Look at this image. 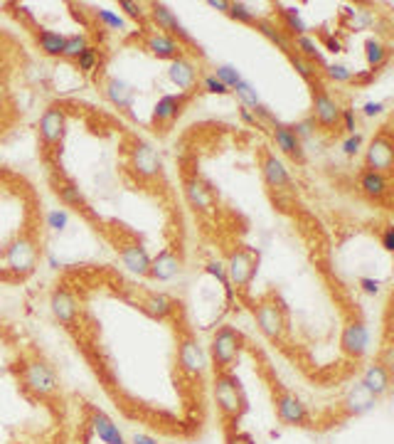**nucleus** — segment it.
<instances>
[{"label":"nucleus","instance_id":"35","mask_svg":"<svg viewBox=\"0 0 394 444\" xmlns=\"http://www.w3.org/2000/svg\"><path fill=\"white\" fill-rule=\"evenodd\" d=\"M234 92H237V97L242 99V104L247 109H256L259 106V97H256V89L249 84V81H244V79H239L237 84H234Z\"/></svg>","mask_w":394,"mask_h":444},{"label":"nucleus","instance_id":"49","mask_svg":"<svg viewBox=\"0 0 394 444\" xmlns=\"http://www.w3.org/2000/svg\"><path fill=\"white\" fill-rule=\"evenodd\" d=\"M49 225H52L54 230H62L67 225V215H65V212H60V210H54L52 215H49Z\"/></svg>","mask_w":394,"mask_h":444},{"label":"nucleus","instance_id":"10","mask_svg":"<svg viewBox=\"0 0 394 444\" xmlns=\"http://www.w3.org/2000/svg\"><path fill=\"white\" fill-rule=\"evenodd\" d=\"M368 346H370V331L365 324H350L345 331H343L340 348L345 356L362 358L368 353Z\"/></svg>","mask_w":394,"mask_h":444},{"label":"nucleus","instance_id":"47","mask_svg":"<svg viewBox=\"0 0 394 444\" xmlns=\"http://www.w3.org/2000/svg\"><path fill=\"white\" fill-rule=\"evenodd\" d=\"M360 146H362V136L360 134H352L350 138L345 141V146H343V148H345L347 156H355V153L360 151Z\"/></svg>","mask_w":394,"mask_h":444},{"label":"nucleus","instance_id":"40","mask_svg":"<svg viewBox=\"0 0 394 444\" xmlns=\"http://www.w3.org/2000/svg\"><path fill=\"white\" fill-rule=\"evenodd\" d=\"M81 72H94L99 67V49L97 47H87L84 52L79 54V60H76Z\"/></svg>","mask_w":394,"mask_h":444},{"label":"nucleus","instance_id":"33","mask_svg":"<svg viewBox=\"0 0 394 444\" xmlns=\"http://www.w3.org/2000/svg\"><path fill=\"white\" fill-rule=\"evenodd\" d=\"M291 45H296V54H301L303 60L313 62V65L318 62L320 65V52H318V45H315L313 38H308V35H298V38H293Z\"/></svg>","mask_w":394,"mask_h":444},{"label":"nucleus","instance_id":"39","mask_svg":"<svg viewBox=\"0 0 394 444\" xmlns=\"http://www.w3.org/2000/svg\"><path fill=\"white\" fill-rule=\"evenodd\" d=\"M387 60V47H384L379 40H370L368 42V62L370 67H379Z\"/></svg>","mask_w":394,"mask_h":444},{"label":"nucleus","instance_id":"27","mask_svg":"<svg viewBox=\"0 0 394 444\" xmlns=\"http://www.w3.org/2000/svg\"><path fill=\"white\" fill-rule=\"evenodd\" d=\"M35 40H38L40 49H42L44 54H49V57H62V49H65V42H67L65 35H57L52 33V30L38 27V30H35Z\"/></svg>","mask_w":394,"mask_h":444},{"label":"nucleus","instance_id":"3","mask_svg":"<svg viewBox=\"0 0 394 444\" xmlns=\"http://www.w3.org/2000/svg\"><path fill=\"white\" fill-rule=\"evenodd\" d=\"M239 348H242V333L229 326L220 328L212 338V360L217 370H227L237 360Z\"/></svg>","mask_w":394,"mask_h":444},{"label":"nucleus","instance_id":"30","mask_svg":"<svg viewBox=\"0 0 394 444\" xmlns=\"http://www.w3.org/2000/svg\"><path fill=\"white\" fill-rule=\"evenodd\" d=\"M131 87L126 84V81L121 79H108L106 81V97L111 99V104L119 109H129L131 104Z\"/></svg>","mask_w":394,"mask_h":444},{"label":"nucleus","instance_id":"38","mask_svg":"<svg viewBox=\"0 0 394 444\" xmlns=\"http://www.w3.org/2000/svg\"><path fill=\"white\" fill-rule=\"evenodd\" d=\"M227 15H232L234 20H239V22H244V25H254L259 17L254 15V13L249 10L244 3H229V10H227Z\"/></svg>","mask_w":394,"mask_h":444},{"label":"nucleus","instance_id":"2","mask_svg":"<svg viewBox=\"0 0 394 444\" xmlns=\"http://www.w3.org/2000/svg\"><path fill=\"white\" fill-rule=\"evenodd\" d=\"M20 378L25 390H30L38 397H52L54 393L60 390V383H57V375L42 360H27L20 370Z\"/></svg>","mask_w":394,"mask_h":444},{"label":"nucleus","instance_id":"45","mask_svg":"<svg viewBox=\"0 0 394 444\" xmlns=\"http://www.w3.org/2000/svg\"><path fill=\"white\" fill-rule=\"evenodd\" d=\"M97 17L101 22H106L111 30H119V27H124V20H121L119 15H114L111 10H97Z\"/></svg>","mask_w":394,"mask_h":444},{"label":"nucleus","instance_id":"24","mask_svg":"<svg viewBox=\"0 0 394 444\" xmlns=\"http://www.w3.org/2000/svg\"><path fill=\"white\" fill-rule=\"evenodd\" d=\"M185 193H188V200L192 203L197 210L207 212L212 210V196H210V188H207L202 180L197 178H188L185 180Z\"/></svg>","mask_w":394,"mask_h":444},{"label":"nucleus","instance_id":"48","mask_svg":"<svg viewBox=\"0 0 394 444\" xmlns=\"http://www.w3.org/2000/svg\"><path fill=\"white\" fill-rule=\"evenodd\" d=\"M340 121L345 124V131H350V134H355L357 129V121H355V114H352V109H345L340 114Z\"/></svg>","mask_w":394,"mask_h":444},{"label":"nucleus","instance_id":"52","mask_svg":"<svg viewBox=\"0 0 394 444\" xmlns=\"http://www.w3.org/2000/svg\"><path fill=\"white\" fill-rule=\"evenodd\" d=\"M133 444H158V442L151 437H146V434H133Z\"/></svg>","mask_w":394,"mask_h":444},{"label":"nucleus","instance_id":"17","mask_svg":"<svg viewBox=\"0 0 394 444\" xmlns=\"http://www.w3.org/2000/svg\"><path fill=\"white\" fill-rule=\"evenodd\" d=\"M133 168L143 178L158 175V171H161V156L156 153V148H151L148 143H138L133 148Z\"/></svg>","mask_w":394,"mask_h":444},{"label":"nucleus","instance_id":"8","mask_svg":"<svg viewBox=\"0 0 394 444\" xmlns=\"http://www.w3.org/2000/svg\"><path fill=\"white\" fill-rule=\"evenodd\" d=\"M276 412H279V420L286 425H293V427H303L308 422V412L303 407V402L298 400L291 393L281 390L279 400H276Z\"/></svg>","mask_w":394,"mask_h":444},{"label":"nucleus","instance_id":"13","mask_svg":"<svg viewBox=\"0 0 394 444\" xmlns=\"http://www.w3.org/2000/svg\"><path fill=\"white\" fill-rule=\"evenodd\" d=\"M232 282L237 284L239 289L247 287L252 274H254V255L249 249H237L232 257H229V267H227Z\"/></svg>","mask_w":394,"mask_h":444},{"label":"nucleus","instance_id":"6","mask_svg":"<svg viewBox=\"0 0 394 444\" xmlns=\"http://www.w3.org/2000/svg\"><path fill=\"white\" fill-rule=\"evenodd\" d=\"M6 260H8V264H10V269L30 271L35 264V260H38V247H35V242L30 237L20 235V237H15L10 242V247H8V252H6Z\"/></svg>","mask_w":394,"mask_h":444},{"label":"nucleus","instance_id":"50","mask_svg":"<svg viewBox=\"0 0 394 444\" xmlns=\"http://www.w3.org/2000/svg\"><path fill=\"white\" fill-rule=\"evenodd\" d=\"M382 244H384V249H387V252H392V249H394V230H392V228L384 230V235H382Z\"/></svg>","mask_w":394,"mask_h":444},{"label":"nucleus","instance_id":"41","mask_svg":"<svg viewBox=\"0 0 394 444\" xmlns=\"http://www.w3.org/2000/svg\"><path fill=\"white\" fill-rule=\"evenodd\" d=\"M215 77H217V79H220L222 84H224V87H227V89H232L234 84H237V81L242 79V77H239V72L234 70V67H229V65H222V67H217Z\"/></svg>","mask_w":394,"mask_h":444},{"label":"nucleus","instance_id":"56","mask_svg":"<svg viewBox=\"0 0 394 444\" xmlns=\"http://www.w3.org/2000/svg\"><path fill=\"white\" fill-rule=\"evenodd\" d=\"M379 109H382V104H368V106H365V111H368V114H377Z\"/></svg>","mask_w":394,"mask_h":444},{"label":"nucleus","instance_id":"18","mask_svg":"<svg viewBox=\"0 0 394 444\" xmlns=\"http://www.w3.org/2000/svg\"><path fill=\"white\" fill-rule=\"evenodd\" d=\"M146 45L153 54H158V57H163V60H178L180 49H183L178 40H173L165 33H151L146 38Z\"/></svg>","mask_w":394,"mask_h":444},{"label":"nucleus","instance_id":"29","mask_svg":"<svg viewBox=\"0 0 394 444\" xmlns=\"http://www.w3.org/2000/svg\"><path fill=\"white\" fill-rule=\"evenodd\" d=\"M143 306H146V311L153 316V319H167V316L173 314L175 301L173 299H167L165 294H151V296H146Z\"/></svg>","mask_w":394,"mask_h":444},{"label":"nucleus","instance_id":"26","mask_svg":"<svg viewBox=\"0 0 394 444\" xmlns=\"http://www.w3.org/2000/svg\"><path fill=\"white\" fill-rule=\"evenodd\" d=\"M375 400L377 397L372 395V393L365 388V385H357V388H352L350 393H347V397H345V410L350 412H355V415H360V412H365V410H370V407L375 405Z\"/></svg>","mask_w":394,"mask_h":444},{"label":"nucleus","instance_id":"12","mask_svg":"<svg viewBox=\"0 0 394 444\" xmlns=\"http://www.w3.org/2000/svg\"><path fill=\"white\" fill-rule=\"evenodd\" d=\"M190 102V94H167V97H163L161 102H158L156 111H153V124L156 126H170L175 119L180 116V111H183V106Z\"/></svg>","mask_w":394,"mask_h":444},{"label":"nucleus","instance_id":"19","mask_svg":"<svg viewBox=\"0 0 394 444\" xmlns=\"http://www.w3.org/2000/svg\"><path fill=\"white\" fill-rule=\"evenodd\" d=\"M92 427L106 444H126L124 434L119 432V427L114 425V420L106 418L104 412H99V410L92 412Z\"/></svg>","mask_w":394,"mask_h":444},{"label":"nucleus","instance_id":"4","mask_svg":"<svg viewBox=\"0 0 394 444\" xmlns=\"http://www.w3.org/2000/svg\"><path fill=\"white\" fill-rule=\"evenodd\" d=\"M311 84H313V121H318L325 131L338 129V126H340L343 109L335 104V99L325 92L318 79H313Z\"/></svg>","mask_w":394,"mask_h":444},{"label":"nucleus","instance_id":"14","mask_svg":"<svg viewBox=\"0 0 394 444\" xmlns=\"http://www.w3.org/2000/svg\"><path fill=\"white\" fill-rule=\"evenodd\" d=\"M392 161H394L392 141L384 138V136L375 138L372 146L368 148V168L375 171V173H387L392 168Z\"/></svg>","mask_w":394,"mask_h":444},{"label":"nucleus","instance_id":"57","mask_svg":"<svg viewBox=\"0 0 394 444\" xmlns=\"http://www.w3.org/2000/svg\"><path fill=\"white\" fill-rule=\"evenodd\" d=\"M365 289H368V292H377V282H370V279H365Z\"/></svg>","mask_w":394,"mask_h":444},{"label":"nucleus","instance_id":"20","mask_svg":"<svg viewBox=\"0 0 394 444\" xmlns=\"http://www.w3.org/2000/svg\"><path fill=\"white\" fill-rule=\"evenodd\" d=\"M261 171H264V178H266V183H269L271 188L284 190V188H288V185H291L286 168H284V163H281L274 153H266V156H264V168H261Z\"/></svg>","mask_w":394,"mask_h":444},{"label":"nucleus","instance_id":"31","mask_svg":"<svg viewBox=\"0 0 394 444\" xmlns=\"http://www.w3.org/2000/svg\"><path fill=\"white\" fill-rule=\"evenodd\" d=\"M360 188L368 193L370 198H382L387 193V178L384 173H375V171H365L360 178Z\"/></svg>","mask_w":394,"mask_h":444},{"label":"nucleus","instance_id":"23","mask_svg":"<svg viewBox=\"0 0 394 444\" xmlns=\"http://www.w3.org/2000/svg\"><path fill=\"white\" fill-rule=\"evenodd\" d=\"M170 79H173L180 89L190 92V89L195 87V81H197V70L192 67V62L178 57V60H173V65H170Z\"/></svg>","mask_w":394,"mask_h":444},{"label":"nucleus","instance_id":"21","mask_svg":"<svg viewBox=\"0 0 394 444\" xmlns=\"http://www.w3.org/2000/svg\"><path fill=\"white\" fill-rule=\"evenodd\" d=\"M389 383H392V373L384 370L379 363L370 365V368L365 370V378H362V385H365L375 397L384 395V393L389 390Z\"/></svg>","mask_w":394,"mask_h":444},{"label":"nucleus","instance_id":"28","mask_svg":"<svg viewBox=\"0 0 394 444\" xmlns=\"http://www.w3.org/2000/svg\"><path fill=\"white\" fill-rule=\"evenodd\" d=\"M254 27H256V30H259L261 35H264V38H269L274 45H279V47L284 49V52H286V54H291V52H293L291 40H288L286 35H284V30H281V27H276L274 22H269V20H256V22H254Z\"/></svg>","mask_w":394,"mask_h":444},{"label":"nucleus","instance_id":"1","mask_svg":"<svg viewBox=\"0 0 394 444\" xmlns=\"http://www.w3.org/2000/svg\"><path fill=\"white\" fill-rule=\"evenodd\" d=\"M215 400L222 418L227 422H234L244 412V397L242 390H239V380L227 370H217L215 375Z\"/></svg>","mask_w":394,"mask_h":444},{"label":"nucleus","instance_id":"43","mask_svg":"<svg viewBox=\"0 0 394 444\" xmlns=\"http://www.w3.org/2000/svg\"><path fill=\"white\" fill-rule=\"evenodd\" d=\"M313 129H315V121L313 119H306V121H301V124L291 126V131L296 134L298 141H301V138H311V136H313Z\"/></svg>","mask_w":394,"mask_h":444},{"label":"nucleus","instance_id":"5","mask_svg":"<svg viewBox=\"0 0 394 444\" xmlns=\"http://www.w3.org/2000/svg\"><path fill=\"white\" fill-rule=\"evenodd\" d=\"M256 324H259L261 333L271 341H279L284 336V331H286V319H284V311L276 306L274 301H261L256 306Z\"/></svg>","mask_w":394,"mask_h":444},{"label":"nucleus","instance_id":"53","mask_svg":"<svg viewBox=\"0 0 394 444\" xmlns=\"http://www.w3.org/2000/svg\"><path fill=\"white\" fill-rule=\"evenodd\" d=\"M210 8H217V10L227 13L229 10V3H224V0H210Z\"/></svg>","mask_w":394,"mask_h":444},{"label":"nucleus","instance_id":"36","mask_svg":"<svg viewBox=\"0 0 394 444\" xmlns=\"http://www.w3.org/2000/svg\"><path fill=\"white\" fill-rule=\"evenodd\" d=\"M281 15H284V25H286V33H291L293 38H298V35H306V22L301 20V17H298V10H291V8H284V13H281Z\"/></svg>","mask_w":394,"mask_h":444},{"label":"nucleus","instance_id":"16","mask_svg":"<svg viewBox=\"0 0 394 444\" xmlns=\"http://www.w3.org/2000/svg\"><path fill=\"white\" fill-rule=\"evenodd\" d=\"M49 306H52L54 319L60 321V324L72 326L76 321V311H79L76 309V299L67 289H57L52 294V299H49Z\"/></svg>","mask_w":394,"mask_h":444},{"label":"nucleus","instance_id":"9","mask_svg":"<svg viewBox=\"0 0 394 444\" xmlns=\"http://www.w3.org/2000/svg\"><path fill=\"white\" fill-rule=\"evenodd\" d=\"M65 126H67L65 111L57 106H49L42 114V119H40V136H42V141L47 146H57L62 141V136H65Z\"/></svg>","mask_w":394,"mask_h":444},{"label":"nucleus","instance_id":"7","mask_svg":"<svg viewBox=\"0 0 394 444\" xmlns=\"http://www.w3.org/2000/svg\"><path fill=\"white\" fill-rule=\"evenodd\" d=\"M151 17L153 22L158 25V30H165V35H170V38H178V42H185V45H192L195 47V40L190 38V33L185 30L183 25H180V20L173 15V10H167L163 3H151Z\"/></svg>","mask_w":394,"mask_h":444},{"label":"nucleus","instance_id":"46","mask_svg":"<svg viewBox=\"0 0 394 444\" xmlns=\"http://www.w3.org/2000/svg\"><path fill=\"white\" fill-rule=\"evenodd\" d=\"M119 8H124L126 13H129L131 17H143V6H140V3H131V0H121L119 3Z\"/></svg>","mask_w":394,"mask_h":444},{"label":"nucleus","instance_id":"54","mask_svg":"<svg viewBox=\"0 0 394 444\" xmlns=\"http://www.w3.org/2000/svg\"><path fill=\"white\" fill-rule=\"evenodd\" d=\"M210 271H212V274L220 276V279H224V271H222V264H215V262H212V264H210Z\"/></svg>","mask_w":394,"mask_h":444},{"label":"nucleus","instance_id":"37","mask_svg":"<svg viewBox=\"0 0 394 444\" xmlns=\"http://www.w3.org/2000/svg\"><path fill=\"white\" fill-rule=\"evenodd\" d=\"M291 57V65L298 70V74L303 77L306 81H313V79H318V70H315V65L313 62H308V60H303L301 54H296V52H291L288 54Z\"/></svg>","mask_w":394,"mask_h":444},{"label":"nucleus","instance_id":"55","mask_svg":"<svg viewBox=\"0 0 394 444\" xmlns=\"http://www.w3.org/2000/svg\"><path fill=\"white\" fill-rule=\"evenodd\" d=\"M328 47H330V52H340V42L333 38H328Z\"/></svg>","mask_w":394,"mask_h":444},{"label":"nucleus","instance_id":"32","mask_svg":"<svg viewBox=\"0 0 394 444\" xmlns=\"http://www.w3.org/2000/svg\"><path fill=\"white\" fill-rule=\"evenodd\" d=\"M57 196L62 198V200L67 203V205H74V207H87V200H84V196L79 193V188H76L72 180H65V178H60L57 180Z\"/></svg>","mask_w":394,"mask_h":444},{"label":"nucleus","instance_id":"42","mask_svg":"<svg viewBox=\"0 0 394 444\" xmlns=\"http://www.w3.org/2000/svg\"><path fill=\"white\" fill-rule=\"evenodd\" d=\"M325 74H328V79L340 81V84H345V81H352V72L347 70V67H343V65L328 67V70H325Z\"/></svg>","mask_w":394,"mask_h":444},{"label":"nucleus","instance_id":"34","mask_svg":"<svg viewBox=\"0 0 394 444\" xmlns=\"http://www.w3.org/2000/svg\"><path fill=\"white\" fill-rule=\"evenodd\" d=\"M87 47H89L87 35H72V38H67L65 49H62V57H67V60H79V54Z\"/></svg>","mask_w":394,"mask_h":444},{"label":"nucleus","instance_id":"15","mask_svg":"<svg viewBox=\"0 0 394 444\" xmlns=\"http://www.w3.org/2000/svg\"><path fill=\"white\" fill-rule=\"evenodd\" d=\"M271 129H274V138H276V146L281 148V151L286 153L288 158H293L296 163H303V146L301 141L296 138V134L291 131V126H284L279 124V121H271Z\"/></svg>","mask_w":394,"mask_h":444},{"label":"nucleus","instance_id":"44","mask_svg":"<svg viewBox=\"0 0 394 444\" xmlns=\"http://www.w3.org/2000/svg\"><path fill=\"white\" fill-rule=\"evenodd\" d=\"M202 87H205L207 92H212V94H227L229 92V89L224 87V84H222L215 74H207L205 79H202Z\"/></svg>","mask_w":394,"mask_h":444},{"label":"nucleus","instance_id":"25","mask_svg":"<svg viewBox=\"0 0 394 444\" xmlns=\"http://www.w3.org/2000/svg\"><path fill=\"white\" fill-rule=\"evenodd\" d=\"M121 260L129 267L131 271H138V274H148V267H151V257L146 255V249L138 247V244H126L121 247Z\"/></svg>","mask_w":394,"mask_h":444},{"label":"nucleus","instance_id":"22","mask_svg":"<svg viewBox=\"0 0 394 444\" xmlns=\"http://www.w3.org/2000/svg\"><path fill=\"white\" fill-rule=\"evenodd\" d=\"M178 269H180L178 257H175L173 252H161V255L151 262V267H148V274H151L153 279L165 282V279H173V276L178 274Z\"/></svg>","mask_w":394,"mask_h":444},{"label":"nucleus","instance_id":"11","mask_svg":"<svg viewBox=\"0 0 394 444\" xmlns=\"http://www.w3.org/2000/svg\"><path fill=\"white\" fill-rule=\"evenodd\" d=\"M178 360H180V370H183L185 375H190V378H195V375H200L202 370H205L207 360L205 356H202L200 346L192 341V338H183V343H180V351H178Z\"/></svg>","mask_w":394,"mask_h":444},{"label":"nucleus","instance_id":"51","mask_svg":"<svg viewBox=\"0 0 394 444\" xmlns=\"http://www.w3.org/2000/svg\"><path fill=\"white\" fill-rule=\"evenodd\" d=\"M227 444H254L252 439L247 437V434H229L227 437Z\"/></svg>","mask_w":394,"mask_h":444}]
</instances>
